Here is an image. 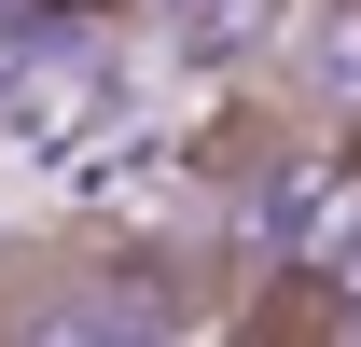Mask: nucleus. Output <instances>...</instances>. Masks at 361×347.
I'll return each instance as SVG.
<instances>
[{"instance_id":"nucleus-4","label":"nucleus","mask_w":361,"mask_h":347,"mask_svg":"<svg viewBox=\"0 0 361 347\" xmlns=\"http://www.w3.org/2000/svg\"><path fill=\"white\" fill-rule=\"evenodd\" d=\"M56 28H111V14H139V0H42Z\"/></svg>"},{"instance_id":"nucleus-2","label":"nucleus","mask_w":361,"mask_h":347,"mask_svg":"<svg viewBox=\"0 0 361 347\" xmlns=\"http://www.w3.org/2000/svg\"><path fill=\"white\" fill-rule=\"evenodd\" d=\"M97 111H111V70H84V56H0V139L14 153H70V139H97Z\"/></svg>"},{"instance_id":"nucleus-3","label":"nucleus","mask_w":361,"mask_h":347,"mask_svg":"<svg viewBox=\"0 0 361 347\" xmlns=\"http://www.w3.org/2000/svg\"><path fill=\"white\" fill-rule=\"evenodd\" d=\"M14 347H139V319L111 292H42L28 319H14Z\"/></svg>"},{"instance_id":"nucleus-1","label":"nucleus","mask_w":361,"mask_h":347,"mask_svg":"<svg viewBox=\"0 0 361 347\" xmlns=\"http://www.w3.org/2000/svg\"><path fill=\"white\" fill-rule=\"evenodd\" d=\"M278 264H292V292H348L361 278V153L278 167Z\"/></svg>"}]
</instances>
